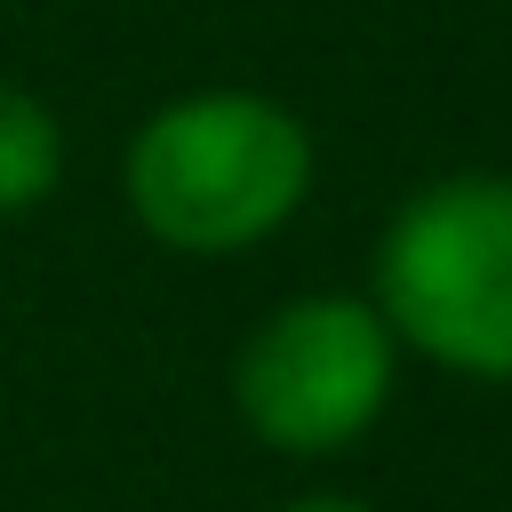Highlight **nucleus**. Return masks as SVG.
<instances>
[{"instance_id": "nucleus-1", "label": "nucleus", "mask_w": 512, "mask_h": 512, "mask_svg": "<svg viewBox=\"0 0 512 512\" xmlns=\"http://www.w3.org/2000/svg\"><path fill=\"white\" fill-rule=\"evenodd\" d=\"M128 216L176 256H240L312 192V128L256 88H192L128 136Z\"/></svg>"}, {"instance_id": "nucleus-3", "label": "nucleus", "mask_w": 512, "mask_h": 512, "mask_svg": "<svg viewBox=\"0 0 512 512\" xmlns=\"http://www.w3.org/2000/svg\"><path fill=\"white\" fill-rule=\"evenodd\" d=\"M400 376V344L368 296H288L272 304L240 360H232V408L240 424L280 456H336L352 448Z\"/></svg>"}, {"instance_id": "nucleus-5", "label": "nucleus", "mask_w": 512, "mask_h": 512, "mask_svg": "<svg viewBox=\"0 0 512 512\" xmlns=\"http://www.w3.org/2000/svg\"><path fill=\"white\" fill-rule=\"evenodd\" d=\"M280 512H368V504H360V496H328V488H320V496H296V504H280Z\"/></svg>"}, {"instance_id": "nucleus-2", "label": "nucleus", "mask_w": 512, "mask_h": 512, "mask_svg": "<svg viewBox=\"0 0 512 512\" xmlns=\"http://www.w3.org/2000/svg\"><path fill=\"white\" fill-rule=\"evenodd\" d=\"M368 304L432 368L512 384V176L464 168L408 192L376 240Z\"/></svg>"}, {"instance_id": "nucleus-4", "label": "nucleus", "mask_w": 512, "mask_h": 512, "mask_svg": "<svg viewBox=\"0 0 512 512\" xmlns=\"http://www.w3.org/2000/svg\"><path fill=\"white\" fill-rule=\"evenodd\" d=\"M64 184V128L32 88L0 80V216L40 208Z\"/></svg>"}]
</instances>
